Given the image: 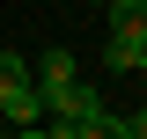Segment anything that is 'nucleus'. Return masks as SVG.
Returning a JSON list of instances; mask_svg holds the SVG:
<instances>
[{
  "label": "nucleus",
  "mask_w": 147,
  "mask_h": 139,
  "mask_svg": "<svg viewBox=\"0 0 147 139\" xmlns=\"http://www.w3.org/2000/svg\"><path fill=\"white\" fill-rule=\"evenodd\" d=\"M44 124H52L59 139H118V117L103 110V95H96L88 81H74L66 95H52V103H44Z\"/></svg>",
  "instance_id": "obj_1"
},
{
  "label": "nucleus",
  "mask_w": 147,
  "mask_h": 139,
  "mask_svg": "<svg viewBox=\"0 0 147 139\" xmlns=\"http://www.w3.org/2000/svg\"><path fill=\"white\" fill-rule=\"evenodd\" d=\"M30 81H37V95L52 103V95H66V88L81 81V66H74V51H44V59L30 66Z\"/></svg>",
  "instance_id": "obj_2"
},
{
  "label": "nucleus",
  "mask_w": 147,
  "mask_h": 139,
  "mask_svg": "<svg viewBox=\"0 0 147 139\" xmlns=\"http://www.w3.org/2000/svg\"><path fill=\"white\" fill-rule=\"evenodd\" d=\"M0 117H7V124H22V132H37V124H44V95H37V81L7 88V95H0Z\"/></svg>",
  "instance_id": "obj_3"
},
{
  "label": "nucleus",
  "mask_w": 147,
  "mask_h": 139,
  "mask_svg": "<svg viewBox=\"0 0 147 139\" xmlns=\"http://www.w3.org/2000/svg\"><path fill=\"white\" fill-rule=\"evenodd\" d=\"M103 66H140V73H147V29H125V37H110Z\"/></svg>",
  "instance_id": "obj_4"
},
{
  "label": "nucleus",
  "mask_w": 147,
  "mask_h": 139,
  "mask_svg": "<svg viewBox=\"0 0 147 139\" xmlns=\"http://www.w3.org/2000/svg\"><path fill=\"white\" fill-rule=\"evenodd\" d=\"M103 22H110V37L147 29V0H103Z\"/></svg>",
  "instance_id": "obj_5"
},
{
  "label": "nucleus",
  "mask_w": 147,
  "mask_h": 139,
  "mask_svg": "<svg viewBox=\"0 0 147 139\" xmlns=\"http://www.w3.org/2000/svg\"><path fill=\"white\" fill-rule=\"evenodd\" d=\"M30 81V59H15V51H0V95H7V88H22Z\"/></svg>",
  "instance_id": "obj_6"
},
{
  "label": "nucleus",
  "mask_w": 147,
  "mask_h": 139,
  "mask_svg": "<svg viewBox=\"0 0 147 139\" xmlns=\"http://www.w3.org/2000/svg\"><path fill=\"white\" fill-rule=\"evenodd\" d=\"M118 132H132V139H147V110H125V117H118Z\"/></svg>",
  "instance_id": "obj_7"
},
{
  "label": "nucleus",
  "mask_w": 147,
  "mask_h": 139,
  "mask_svg": "<svg viewBox=\"0 0 147 139\" xmlns=\"http://www.w3.org/2000/svg\"><path fill=\"white\" fill-rule=\"evenodd\" d=\"M96 7H103V0H96Z\"/></svg>",
  "instance_id": "obj_8"
}]
</instances>
